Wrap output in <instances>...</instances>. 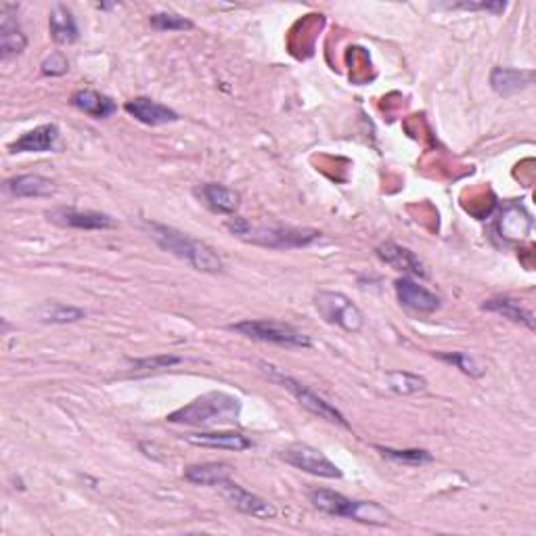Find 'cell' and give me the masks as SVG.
I'll list each match as a JSON object with an SVG mask.
<instances>
[{"label": "cell", "instance_id": "6da1fadb", "mask_svg": "<svg viewBox=\"0 0 536 536\" xmlns=\"http://www.w3.org/2000/svg\"><path fill=\"white\" fill-rule=\"evenodd\" d=\"M145 227L150 229L151 239L159 245L161 250H166L168 254L185 260L191 268L199 270V273L214 275V273H221L224 268L223 258L218 256V251L214 248H210L208 243L185 235V232H180L172 227H166V224L147 223Z\"/></svg>", "mask_w": 536, "mask_h": 536}, {"label": "cell", "instance_id": "7a4b0ae2", "mask_svg": "<svg viewBox=\"0 0 536 536\" xmlns=\"http://www.w3.org/2000/svg\"><path fill=\"white\" fill-rule=\"evenodd\" d=\"M241 415V400L229 392H208L193 403L172 411L166 419L170 423L195 425V428H214L221 423H232Z\"/></svg>", "mask_w": 536, "mask_h": 536}, {"label": "cell", "instance_id": "3957f363", "mask_svg": "<svg viewBox=\"0 0 536 536\" xmlns=\"http://www.w3.org/2000/svg\"><path fill=\"white\" fill-rule=\"evenodd\" d=\"M227 229L232 237L241 239L245 243L270 250L308 248L310 243H314L321 237V232L313 229L264 227V224H250L243 218H231V221H227Z\"/></svg>", "mask_w": 536, "mask_h": 536}, {"label": "cell", "instance_id": "277c9868", "mask_svg": "<svg viewBox=\"0 0 536 536\" xmlns=\"http://www.w3.org/2000/svg\"><path fill=\"white\" fill-rule=\"evenodd\" d=\"M308 499L319 512L335 518H348L354 522H363V524L384 526L390 522L392 515L386 512L382 505L373 501H352L348 496L335 493L329 488H314L308 493Z\"/></svg>", "mask_w": 536, "mask_h": 536}, {"label": "cell", "instance_id": "5b68a950", "mask_svg": "<svg viewBox=\"0 0 536 536\" xmlns=\"http://www.w3.org/2000/svg\"><path fill=\"white\" fill-rule=\"evenodd\" d=\"M258 367H260V371L268 379H273L275 384L286 387V390L292 394V396L298 400V403L304 406L306 411L313 413V415L325 419V422H329V423H338V425H341V428L350 430V423H348V419L341 415V413L335 409L332 403H327L325 398L310 390L308 386L298 382V379H294L292 376H287V373H283L281 369H277L275 365L267 363V360H258Z\"/></svg>", "mask_w": 536, "mask_h": 536}, {"label": "cell", "instance_id": "8992f818", "mask_svg": "<svg viewBox=\"0 0 536 536\" xmlns=\"http://www.w3.org/2000/svg\"><path fill=\"white\" fill-rule=\"evenodd\" d=\"M231 332L239 335H245V338L264 341V344H275L283 348H310L313 346V340L304 335L298 329L292 325H286V323L279 321H241L232 323L229 325Z\"/></svg>", "mask_w": 536, "mask_h": 536}, {"label": "cell", "instance_id": "52a82bcc", "mask_svg": "<svg viewBox=\"0 0 536 536\" xmlns=\"http://www.w3.org/2000/svg\"><path fill=\"white\" fill-rule=\"evenodd\" d=\"M314 308L323 321L344 329L348 333H357L365 325V314L360 313V308L340 292H327V289L316 292Z\"/></svg>", "mask_w": 536, "mask_h": 536}, {"label": "cell", "instance_id": "ba28073f", "mask_svg": "<svg viewBox=\"0 0 536 536\" xmlns=\"http://www.w3.org/2000/svg\"><path fill=\"white\" fill-rule=\"evenodd\" d=\"M279 457L286 463L292 465V468L306 471V474L319 476V477H329V480H335V477H341V469L335 465L329 457L323 453V450L310 447L304 442L289 444L279 453Z\"/></svg>", "mask_w": 536, "mask_h": 536}, {"label": "cell", "instance_id": "9c48e42d", "mask_svg": "<svg viewBox=\"0 0 536 536\" xmlns=\"http://www.w3.org/2000/svg\"><path fill=\"white\" fill-rule=\"evenodd\" d=\"M218 488H221L224 499H227L237 512L251 515V518H258V520H270L277 515V509L273 507V503H268L267 499H262V496L250 493L248 488L239 486V484L232 482L231 477L229 480H224L223 484H218Z\"/></svg>", "mask_w": 536, "mask_h": 536}, {"label": "cell", "instance_id": "30bf717a", "mask_svg": "<svg viewBox=\"0 0 536 536\" xmlns=\"http://www.w3.org/2000/svg\"><path fill=\"white\" fill-rule=\"evenodd\" d=\"M49 221L63 229H80V231H105L114 229L115 223L109 214L93 210H76V208H57L49 212Z\"/></svg>", "mask_w": 536, "mask_h": 536}, {"label": "cell", "instance_id": "8fae6325", "mask_svg": "<svg viewBox=\"0 0 536 536\" xmlns=\"http://www.w3.org/2000/svg\"><path fill=\"white\" fill-rule=\"evenodd\" d=\"M28 47V36L17 23V6L3 5L0 6V55L3 59H9L13 55L23 53Z\"/></svg>", "mask_w": 536, "mask_h": 536}, {"label": "cell", "instance_id": "7c38bea8", "mask_svg": "<svg viewBox=\"0 0 536 536\" xmlns=\"http://www.w3.org/2000/svg\"><path fill=\"white\" fill-rule=\"evenodd\" d=\"M394 289H396L400 304L413 310V313L430 314L441 308V298H438L436 294H432L430 289H425L423 286L409 279V277H403V279L394 283Z\"/></svg>", "mask_w": 536, "mask_h": 536}, {"label": "cell", "instance_id": "4fadbf2b", "mask_svg": "<svg viewBox=\"0 0 536 536\" xmlns=\"http://www.w3.org/2000/svg\"><path fill=\"white\" fill-rule=\"evenodd\" d=\"M126 114H131L134 120L145 126H164L174 124L180 120V115L174 109L161 105V103L147 99V96H137V99L126 101Z\"/></svg>", "mask_w": 536, "mask_h": 536}, {"label": "cell", "instance_id": "5bb4252c", "mask_svg": "<svg viewBox=\"0 0 536 536\" xmlns=\"http://www.w3.org/2000/svg\"><path fill=\"white\" fill-rule=\"evenodd\" d=\"M377 258L382 262H386L387 267H392L394 270H400L404 275H415V277H428V270H425L423 262L419 260L415 251H411L409 248H403V245L394 243V241H386L382 245H377L376 250Z\"/></svg>", "mask_w": 536, "mask_h": 536}, {"label": "cell", "instance_id": "9a60e30c", "mask_svg": "<svg viewBox=\"0 0 536 536\" xmlns=\"http://www.w3.org/2000/svg\"><path fill=\"white\" fill-rule=\"evenodd\" d=\"M61 132L57 124H42L36 126L34 131L25 132L19 137L15 143L9 145L11 153H47L53 151Z\"/></svg>", "mask_w": 536, "mask_h": 536}, {"label": "cell", "instance_id": "2e32d148", "mask_svg": "<svg viewBox=\"0 0 536 536\" xmlns=\"http://www.w3.org/2000/svg\"><path fill=\"white\" fill-rule=\"evenodd\" d=\"M69 103H72L77 112L86 114L95 120H107V118H112L115 112H118V105H115V101L112 99V96L101 95V93H96V90H90V88L76 90V93L72 95V99H69Z\"/></svg>", "mask_w": 536, "mask_h": 536}, {"label": "cell", "instance_id": "e0dca14e", "mask_svg": "<svg viewBox=\"0 0 536 536\" xmlns=\"http://www.w3.org/2000/svg\"><path fill=\"white\" fill-rule=\"evenodd\" d=\"M534 82L532 69H515V68H495L490 74V86L496 95L513 96L526 90Z\"/></svg>", "mask_w": 536, "mask_h": 536}, {"label": "cell", "instance_id": "ac0fdd59", "mask_svg": "<svg viewBox=\"0 0 536 536\" xmlns=\"http://www.w3.org/2000/svg\"><path fill=\"white\" fill-rule=\"evenodd\" d=\"M55 191L53 180L41 174H22L5 180V193L11 197H47Z\"/></svg>", "mask_w": 536, "mask_h": 536}, {"label": "cell", "instance_id": "d6986e66", "mask_svg": "<svg viewBox=\"0 0 536 536\" xmlns=\"http://www.w3.org/2000/svg\"><path fill=\"white\" fill-rule=\"evenodd\" d=\"M186 442L195 447L205 449H223V450H248L251 449V441L239 432H202V434H186L183 436Z\"/></svg>", "mask_w": 536, "mask_h": 536}, {"label": "cell", "instance_id": "ffe728a7", "mask_svg": "<svg viewBox=\"0 0 536 536\" xmlns=\"http://www.w3.org/2000/svg\"><path fill=\"white\" fill-rule=\"evenodd\" d=\"M49 30L53 41L57 44H63V47L77 42V38H80V30H77L74 13L66 5H55L53 9H50Z\"/></svg>", "mask_w": 536, "mask_h": 536}, {"label": "cell", "instance_id": "44dd1931", "mask_svg": "<svg viewBox=\"0 0 536 536\" xmlns=\"http://www.w3.org/2000/svg\"><path fill=\"white\" fill-rule=\"evenodd\" d=\"M532 218L522 205H507L499 218V232L507 241H522L531 235Z\"/></svg>", "mask_w": 536, "mask_h": 536}, {"label": "cell", "instance_id": "7402d4cb", "mask_svg": "<svg viewBox=\"0 0 536 536\" xmlns=\"http://www.w3.org/2000/svg\"><path fill=\"white\" fill-rule=\"evenodd\" d=\"M197 193L205 202V205H208L210 210L218 212V214H235L239 205H241V195L224 185L208 183L204 185Z\"/></svg>", "mask_w": 536, "mask_h": 536}, {"label": "cell", "instance_id": "603a6c76", "mask_svg": "<svg viewBox=\"0 0 536 536\" xmlns=\"http://www.w3.org/2000/svg\"><path fill=\"white\" fill-rule=\"evenodd\" d=\"M232 474V468L229 463H199V465H189L185 469V480L191 484H197V486H218L224 480H229Z\"/></svg>", "mask_w": 536, "mask_h": 536}, {"label": "cell", "instance_id": "cb8c5ba5", "mask_svg": "<svg viewBox=\"0 0 536 536\" xmlns=\"http://www.w3.org/2000/svg\"><path fill=\"white\" fill-rule=\"evenodd\" d=\"M482 308L486 310V313L501 314L503 319H509L512 323H518V325H524V327H528V329H534V327H536L532 310L524 308V306L520 304L518 300L507 298V295H503V298L486 300V302H484V304H482Z\"/></svg>", "mask_w": 536, "mask_h": 536}, {"label": "cell", "instance_id": "d4e9b609", "mask_svg": "<svg viewBox=\"0 0 536 536\" xmlns=\"http://www.w3.org/2000/svg\"><path fill=\"white\" fill-rule=\"evenodd\" d=\"M34 316L41 323H50V325H68V323L86 319V313L77 306L63 304V302H42L34 310Z\"/></svg>", "mask_w": 536, "mask_h": 536}, {"label": "cell", "instance_id": "484cf974", "mask_svg": "<svg viewBox=\"0 0 536 536\" xmlns=\"http://www.w3.org/2000/svg\"><path fill=\"white\" fill-rule=\"evenodd\" d=\"M386 386L390 387L392 392L403 394V396H409V394H417L425 390L428 382L422 376H415V373L409 371H394L386 376Z\"/></svg>", "mask_w": 536, "mask_h": 536}, {"label": "cell", "instance_id": "4316f807", "mask_svg": "<svg viewBox=\"0 0 536 536\" xmlns=\"http://www.w3.org/2000/svg\"><path fill=\"white\" fill-rule=\"evenodd\" d=\"M376 450H379L386 459L403 463V465H425V463L434 461V457H432L430 450H423V449L400 450V449H390V447H376Z\"/></svg>", "mask_w": 536, "mask_h": 536}, {"label": "cell", "instance_id": "83f0119b", "mask_svg": "<svg viewBox=\"0 0 536 536\" xmlns=\"http://www.w3.org/2000/svg\"><path fill=\"white\" fill-rule=\"evenodd\" d=\"M150 23L153 30L158 32H189L193 30V22L191 19H185L177 15V13H155V15L150 17Z\"/></svg>", "mask_w": 536, "mask_h": 536}, {"label": "cell", "instance_id": "f1b7e54d", "mask_svg": "<svg viewBox=\"0 0 536 536\" xmlns=\"http://www.w3.org/2000/svg\"><path fill=\"white\" fill-rule=\"evenodd\" d=\"M438 359L444 360V363H449V365H455L457 369L463 371L465 376H469V377H480L484 373L482 367L476 363V359L469 357V354H465V352H453V354L444 352V354H438Z\"/></svg>", "mask_w": 536, "mask_h": 536}, {"label": "cell", "instance_id": "f546056e", "mask_svg": "<svg viewBox=\"0 0 536 536\" xmlns=\"http://www.w3.org/2000/svg\"><path fill=\"white\" fill-rule=\"evenodd\" d=\"M178 363H180L178 357L161 354V357H153V359L132 360V367H134V371H161V369H168V367L178 365Z\"/></svg>", "mask_w": 536, "mask_h": 536}, {"label": "cell", "instance_id": "4dcf8cb0", "mask_svg": "<svg viewBox=\"0 0 536 536\" xmlns=\"http://www.w3.org/2000/svg\"><path fill=\"white\" fill-rule=\"evenodd\" d=\"M42 74L44 76H50V77H59V76H66L68 69H69V61L68 57L63 53H53L47 59L42 61Z\"/></svg>", "mask_w": 536, "mask_h": 536}, {"label": "cell", "instance_id": "1f68e13d", "mask_svg": "<svg viewBox=\"0 0 536 536\" xmlns=\"http://www.w3.org/2000/svg\"><path fill=\"white\" fill-rule=\"evenodd\" d=\"M455 9H465V11H490V13H503L507 9V3H480V5H471V3H459L455 5Z\"/></svg>", "mask_w": 536, "mask_h": 536}]
</instances>
